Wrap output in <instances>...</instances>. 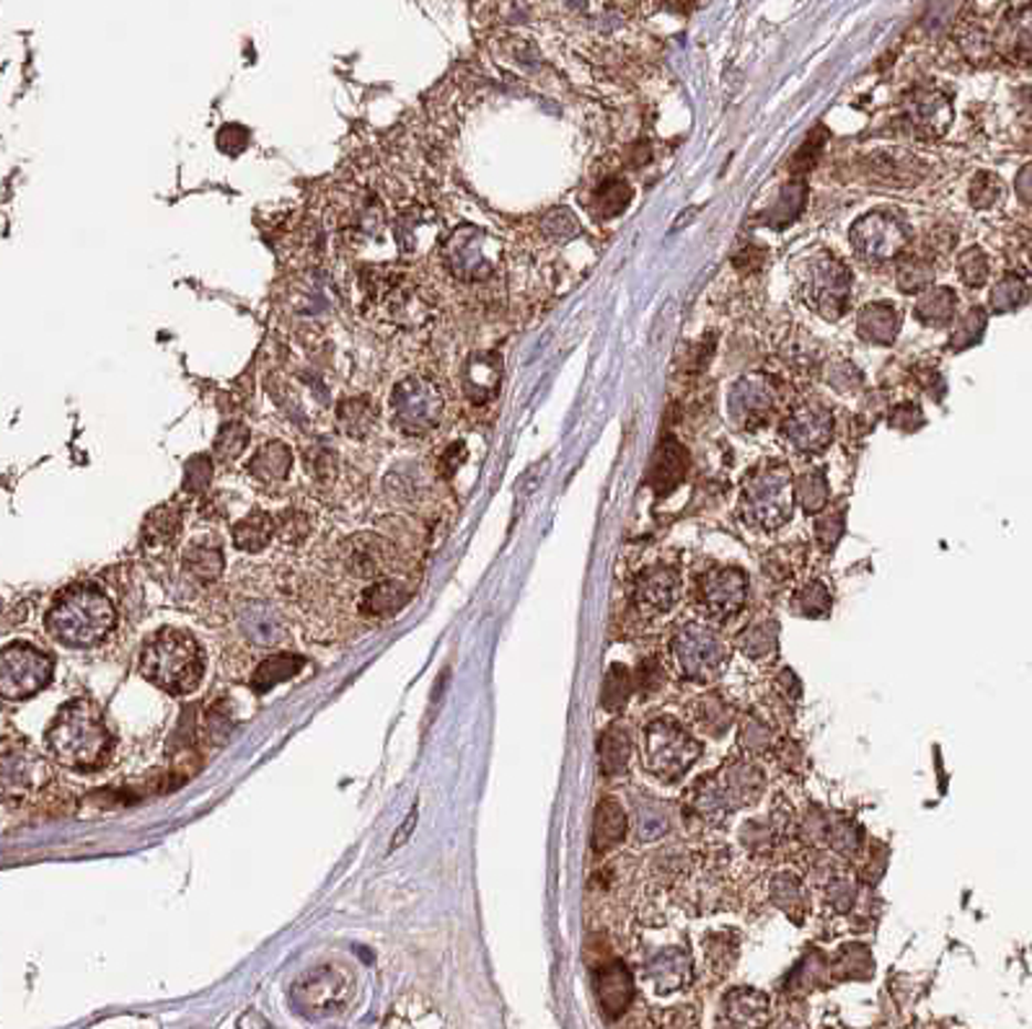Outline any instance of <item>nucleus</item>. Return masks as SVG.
Segmentation results:
<instances>
[{
	"instance_id": "f257e3e1",
	"label": "nucleus",
	"mask_w": 1032,
	"mask_h": 1029,
	"mask_svg": "<svg viewBox=\"0 0 1032 1029\" xmlns=\"http://www.w3.org/2000/svg\"><path fill=\"white\" fill-rule=\"evenodd\" d=\"M50 758L71 771H98L109 764L117 737L104 720V712L91 699H73L60 706L44 732Z\"/></svg>"
},
{
	"instance_id": "f03ea898",
	"label": "nucleus",
	"mask_w": 1032,
	"mask_h": 1029,
	"mask_svg": "<svg viewBox=\"0 0 1032 1029\" xmlns=\"http://www.w3.org/2000/svg\"><path fill=\"white\" fill-rule=\"evenodd\" d=\"M117 627L112 598L94 582L65 587L44 616V629L67 650H88L102 644Z\"/></svg>"
},
{
	"instance_id": "7ed1b4c3",
	"label": "nucleus",
	"mask_w": 1032,
	"mask_h": 1029,
	"mask_svg": "<svg viewBox=\"0 0 1032 1029\" xmlns=\"http://www.w3.org/2000/svg\"><path fill=\"white\" fill-rule=\"evenodd\" d=\"M138 673L171 696H187L200 685L204 675L202 647L187 629H158L143 644Z\"/></svg>"
},
{
	"instance_id": "20e7f679",
	"label": "nucleus",
	"mask_w": 1032,
	"mask_h": 1029,
	"mask_svg": "<svg viewBox=\"0 0 1032 1029\" xmlns=\"http://www.w3.org/2000/svg\"><path fill=\"white\" fill-rule=\"evenodd\" d=\"M794 486L784 463H764L746 479L740 497L743 521L754 528L773 531L792 517Z\"/></svg>"
},
{
	"instance_id": "39448f33",
	"label": "nucleus",
	"mask_w": 1032,
	"mask_h": 1029,
	"mask_svg": "<svg viewBox=\"0 0 1032 1029\" xmlns=\"http://www.w3.org/2000/svg\"><path fill=\"white\" fill-rule=\"evenodd\" d=\"M358 980L350 967L326 963L303 973L291 990L293 1004L308 1017H334L352 1001Z\"/></svg>"
},
{
	"instance_id": "423d86ee",
	"label": "nucleus",
	"mask_w": 1032,
	"mask_h": 1029,
	"mask_svg": "<svg viewBox=\"0 0 1032 1029\" xmlns=\"http://www.w3.org/2000/svg\"><path fill=\"white\" fill-rule=\"evenodd\" d=\"M50 784V766L24 737L0 741V802L21 805Z\"/></svg>"
},
{
	"instance_id": "0eeeda50",
	"label": "nucleus",
	"mask_w": 1032,
	"mask_h": 1029,
	"mask_svg": "<svg viewBox=\"0 0 1032 1029\" xmlns=\"http://www.w3.org/2000/svg\"><path fill=\"white\" fill-rule=\"evenodd\" d=\"M702 756V745L673 720H655L644 729L642 758L647 771L660 779L675 781Z\"/></svg>"
},
{
	"instance_id": "6e6552de",
	"label": "nucleus",
	"mask_w": 1032,
	"mask_h": 1029,
	"mask_svg": "<svg viewBox=\"0 0 1032 1029\" xmlns=\"http://www.w3.org/2000/svg\"><path fill=\"white\" fill-rule=\"evenodd\" d=\"M55 673V662L48 652L29 642H13L0 650V696L6 701H27L44 691Z\"/></svg>"
},
{
	"instance_id": "1a4fd4ad",
	"label": "nucleus",
	"mask_w": 1032,
	"mask_h": 1029,
	"mask_svg": "<svg viewBox=\"0 0 1032 1029\" xmlns=\"http://www.w3.org/2000/svg\"><path fill=\"white\" fill-rule=\"evenodd\" d=\"M699 787V810L704 815H725L756 802L761 797L764 776L750 764H733Z\"/></svg>"
},
{
	"instance_id": "9d476101",
	"label": "nucleus",
	"mask_w": 1032,
	"mask_h": 1029,
	"mask_svg": "<svg viewBox=\"0 0 1032 1029\" xmlns=\"http://www.w3.org/2000/svg\"><path fill=\"white\" fill-rule=\"evenodd\" d=\"M805 290L813 308L829 322H839L849 308L852 295V272L836 256L821 254L810 256L805 266Z\"/></svg>"
},
{
	"instance_id": "9b49d317",
	"label": "nucleus",
	"mask_w": 1032,
	"mask_h": 1029,
	"mask_svg": "<svg viewBox=\"0 0 1032 1029\" xmlns=\"http://www.w3.org/2000/svg\"><path fill=\"white\" fill-rule=\"evenodd\" d=\"M849 239H852L856 254L867 262H891L908 246L910 231L893 212L875 210L856 220L849 231Z\"/></svg>"
},
{
	"instance_id": "f8f14e48",
	"label": "nucleus",
	"mask_w": 1032,
	"mask_h": 1029,
	"mask_svg": "<svg viewBox=\"0 0 1032 1029\" xmlns=\"http://www.w3.org/2000/svg\"><path fill=\"white\" fill-rule=\"evenodd\" d=\"M675 660H678L681 673L692 681H709L715 678L727 662V647L723 637L715 629L688 623L686 629L675 637Z\"/></svg>"
},
{
	"instance_id": "ddd939ff",
	"label": "nucleus",
	"mask_w": 1032,
	"mask_h": 1029,
	"mask_svg": "<svg viewBox=\"0 0 1032 1029\" xmlns=\"http://www.w3.org/2000/svg\"><path fill=\"white\" fill-rule=\"evenodd\" d=\"M393 414H397L401 430L428 432L443 414V399H440L438 388L424 384V380H407L393 393Z\"/></svg>"
},
{
	"instance_id": "4468645a",
	"label": "nucleus",
	"mask_w": 1032,
	"mask_h": 1029,
	"mask_svg": "<svg viewBox=\"0 0 1032 1029\" xmlns=\"http://www.w3.org/2000/svg\"><path fill=\"white\" fill-rule=\"evenodd\" d=\"M781 438L800 453H821L833 438V417L821 403H800L781 422Z\"/></svg>"
},
{
	"instance_id": "2eb2a0df",
	"label": "nucleus",
	"mask_w": 1032,
	"mask_h": 1029,
	"mask_svg": "<svg viewBox=\"0 0 1032 1029\" xmlns=\"http://www.w3.org/2000/svg\"><path fill=\"white\" fill-rule=\"evenodd\" d=\"M777 403L773 386L761 372L740 378L730 391V417L743 430H756L764 422H769V414Z\"/></svg>"
},
{
	"instance_id": "dca6fc26",
	"label": "nucleus",
	"mask_w": 1032,
	"mask_h": 1029,
	"mask_svg": "<svg viewBox=\"0 0 1032 1029\" xmlns=\"http://www.w3.org/2000/svg\"><path fill=\"white\" fill-rule=\"evenodd\" d=\"M746 598H748V577L735 567L712 571V575L702 582V603L704 608H707V613L712 616V619H719V621L733 619V616L740 613V608L746 606Z\"/></svg>"
},
{
	"instance_id": "f3484780",
	"label": "nucleus",
	"mask_w": 1032,
	"mask_h": 1029,
	"mask_svg": "<svg viewBox=\"0 0 1032 1029\" xmlns=\"http://www.w3.org/2000/svg\"><path fill=\"white\" fill-rule=\"evenodd\" d=\"M678 571L671 567H652L636 582V606L644 616L667 613L678 598Z\"/></svg>"
},
{
	"instance_id": "a211bd4d",
	"label": "nucleus",
	"mask_w": 1032,
	"mask_h": 1029,
	"mask_svg": "<svg viewBox=\"0 0 1032 1029\" xmlns=\"http://www.w3.org/2000/svg\"><path fill=\"white\" fill-rule=\"evenodd\" d=\"M409 600V587L404 582L393 577H376L366 585V590L360 592V613L368 616L373 621H383L391 619L393 613L399 611Z\"/></svg>"
},
{
	"instance_id": "6ab92c4d",
	"label": "nucleus",
	"mask_w": 1032,
	"mask_h": 1029,
	"mask_svg": "<svg viewBox=\"0 0 1032 1029\" xmlns=\"http://www.w3.org/2000/svg\"><path fill=\"white\" fill-rule=\"evenodd\" d=\"M596 990H598V1001H601V1009L605 1011V1017H611V1019L621 1017L634 996L632 975H629L624 965L613 959V963L598 967Z\"/></svg>"
},
{
	"instance_id": "aec40b11",
	"label": "nucleus",
	"mask_w": 1032,
	"mask_h": 1029,
	"mask_svg": "<svg viewBox=\"0 0 1032 1029\" xmlns=\"http://www.w3.org/2000/svg\"><path fill=\"white\" fill-rule=\"evenodd\" d=\"M908 119L910 125L927 137H939L947 133L952 122V106L937 91H916L908 98Z\"/></svg>"
},
{
	"instance_id": "412c9836",
	"label": "nucleus",
	"mask_w": 1032,
	"mask_h": 1029,
	"mask_svg": "<svg viewBox=\"0 0 1032 1029\" xmlns=\"http://www.w3.org/2000/svg\"><path fill=\"white\" fill-rule=\"evenodd\" d=\"M688 469V455L683 451V445L675 438H665L663 443L657 445L655 459H652L650 466V484L657 494H667L673 492L675 486L683 482Z\"/></svg>"
},
{
	"instance_id": "4be33fe9",
	"label": "nucleus",
	"mask_w": 1032,
	"mask_h": 1029,
	"mask_svg": "<svg viewBox=\"0 0 1032 1029\" xmlns=\"http://www.w3.org/2000/svg\"><path fill=\"white\" fill-rule=\"evenodd\" d=\"M644 973H647L652 988L660 996H665L686 986L688 978H692V959L683 955L681 949H660L644 967Z\"/></svg>"
},
{
	"instance_id": "5701e85b",
	"label": "nucleus",
	"mask_w": 1032,
	"mask_h": 1029,
	"mask_svg": "<svg viewBox=\"0 0 1032 1029\" xmlns=\"http://www.w3.org/2000/svg\"><path fill=\"white\" fill-rule=\"evenodd\" d=\"M898 311H895L891 303H870V306L860 311V318H856V332H860V337L877 347L893 345L895 337H898Z\"/></svg>"
},
{
	"instance_id": "b1692460",
	"label": "nucleus",
	"mask_w": 1032,
	"mask_h": 1029,
	"mask_svg": "<svg viewBox=\"0 0 1032 1029\" xmlns=\"http://www.w3.org/2000/svg\"><path fill=\"white\" fill-rule=\"evenodd\" d=\"M223 548L218 544H210V540H194L185 548L181 554V567L197 582H218L220 575H223Z\"/></svg>"
},
{
	"instance_id": "393cba45",
	"label": "nucleus",
	"mask_w": 1032,
	"mask_h": 1029,
	"mask_svg": "<svg viewBox=\"0 0 1032 1029\" xmlns=\"http://www.w3.org/2000/svg\"><path fill=\"white\" fill-rule=\"evenodd\" d=\"M303 665H306V660H303L301 654H291V652L272 654V658L262 660L260 665L254 668L252 681L249 683H252V689L256 693H267L275 689V685L291 681V678L298 675Z\"/></svg>"
},
{
	"instance_id": "a878e982",
	"label": "nucleus",
	"mask_w": 1032,
	"mask_h": 1029,
	"mask_svg": "<svg viewBox=\"0 0 1032 1029\" xmlns=\"http://www.w3.org/2000/svg\"><path fill=\"white\" fill-rule=\"evenodd\" d=\"M293 469V453L285 443H267L262 451H256V455L249 463V474H252L256 482L262 484H277L285 482L287 474Z\"/></svg>"
},
{
	"instance_id": "bb28decb",
	"label": "nucleus",
	"mask_w": 1032,
	"mask_h": 1029,
	"mask_svg": "<svg viewBox=\"0 0 1032 1029\" xmlns=\"http://www.w3.org/2000/svg\"><path fill=\"white\" fill-rule=\"evenodd\" d=\"M626 836V815L617 799H603L596 810V851H611L624 841Z\"/></svg>"
},
{
	"instance_id": "cd10ccee",
	"label": "nucleus",
	"mask_w": 1032,
	"mask_h": 1029,
	"mask_svg": "<svg viewBox=\"0 0 1032 1029\" xmlns=\"http://www.w3.org/2000/svg\"><path fill=\"white\" fill-rule=\"evenodd\" d=\"M272 538H275V521L267 513H262V510H254V513L241 517L233 525V544L246 554H256L267 548Z\"/></svg>"
},
{
	"instance_id": "c85d7f7f",
	"label": "nucleus",
	"mask_w": 1032,
	"mask_h": 1029,
	"mask_svg": "<svg viewBox=\"0 0 1032 1029\" xmlns=\"http://www.w3.org/2000/svg\"><path fill=\"white\" fill-rule=\"evenodd\" d=\"M955 303H958V295H955L950 287L939 285V287L924 290L919 303H916V308H914L916 322H922L924 326L952 324Z\"/></svg>"
},
{
	"instance_id": "c756f323",
	"label": "nucleus",
	"mask_w": 1032,
	"mask_h": 1029,
	"mask_svg": "<svg viewBox=\"0 0 1032 1029\" xmlns=\"http://www.w3.org/2000/svg\"><path fill=\"white\" fill-rule=\"evenodd\" d=\"M181 528V507L177 505H164L154 510L146 517V525H143V540L150 548H164L173 544V538L179 536Z\"/></svg>"
},
{
	"instance_id": "7c9ffc66",
	"label": "nucleus",
	"mask_w": 1032,
	"mask_h": 1029,
	"mask_svg": "<svg viewBox=\"0 0 1032 1029\" xmlns=\"http://www.w3.org/2000/svg\"><path fill=\"white\" fill-rule=\"evenodd\" d=\"M598 756H601V768L605 776H619L626 771L629 756H632V741L621 727H611L603 732L601 743H598Z\"/></svg>"
},
{
	"instance_id": "2f4dec72",
	"label": "nucleus",
	"mask_w": 1032,
	"mask_h": 1029,
	"mask_svg": "<svg viewBox=\"0 0 1032 1029\" xmlns=\"http://www.w3.org/2000/svg\"><path fill=\"white\" fill-rule=\"evenodd\" d=\"M499 384V360L495 355H480L468 365L466 388L474 401H487L495 396Z\"/></svg>"
},
{
	"instance_id": "473e14b6",
	"label": "nucleus",
	"mask_w": 1032,
	"mask_h": 1029,
	"mask_svg": "<svg viewBox=\"0 0 1032 1029\" xmlns=\"http://www.w3.org/2000/svg\"><path fill=\"white\" fill-rule=\"evenodd\" d=\"M872 164H875L880 177L891 179V181H901V185H908L910 179H919L924 174V166L919 158L903 154V150H885V154L872 156Z\"/></svg>"
},
{
	"instance_id": "72a5a7b5",
	"label": "nucleus",
	"mask_w": 1032,
	"mask_h": 1029,
	"mask_svg": "<svg viewBox=\"0 0 1032 1029\" xmlns=\"http://www.w3.org/2000/svg\"><path fill=\"white\" fill-rule=\"evenodd\" d=\"M632 202V187L624 179L611 177L601 181V187L593 195V212L598 218H617Z\"/></svg>"
},
{
	"instance_id": "f704fd0d",
	"label": "nucleus",
	"mask_w": 1032,
	"mask_h": 1029,
	"mask_svg": "<svg viewBox=\"0 0 1032 1029\" xmlns=\"http://www.w3.org/2000/svg\"><path fill=\"white\" fill-rule=\"evenodd\" d=\"M1028 298H1030L1028 280L1020 277L1017 272L1001 277L989 293V303H991L993 314H1009V311H1017L1028 303Z\"/></svg>"
},
{
	"instance_id": "c9c22d12",
	"label": "nucleus",
	"mask_w": 1032,
	"mask_h": 1029,
	"mask_svg": "<svg viewBox=\"0 0 1032 1029\" xmlns=\"http://www.w3.org/2000/svg\"><path fill=\"white\" fill-rule=\"evenodd\" d=\"M727 1017L738 1021V1025H758L764 1021L766 1011H769V1001L758 994V990H733L725 1001Z\"/></svg>"
},
{
	"instance_id": "e433bc0d",
	"label": "nucleus",
	"mask_w": 1032,
	"mask_h": 1029,
	"mask_svg": "<svg viewBox=\"0 0 1032 1029\" xmlns=\"http://www.w3.org/2000/svg\"><path fill=\"white\" fill-rule=\"evenodd\" d=\"M779 627L773 621H758L740 634V650L750 660H766L777 652Z\"/></svg>"
},
{
	"instance_id": "4c0bfd02",
	"label": "nucleus",
	"mask_w": 1032,
	"mask_h": 1029,
	"mask_svg": "<svg viewBox=\"0 0 1032 1029\" xmlns=\"http://www.w3.org/2000/svg\"><path fill=\"white\" fill-rule=\"evenodd\" d=\"M895 280H898L901 293H922V290H927L931 282H935V266H931L927 259H903L898 264V272H895Z\"/></svg>"
},
{
	"instance_id": "58836bf2",
	"label": "nucleus",
	"mask_w": 1032,
	"mask_h": 1029,
	"mask_svg": "<svg viewBox=\"0 0 1032 1029\" xmlns=\"http://www.w3.org/2000/svg\"><path fill=\"white\" fill-rule=\"evenodd\" d=\"M794 494L800 497L805 513H821L829 502V482H825V474L821 469L805 471L800 479H797Z\"/></svg>"
},
{
	"instance_id": "ea45409f",
	"label": "nucleus",
	"mask_w": 1032,
	"mask_h": 1029,
	"mask_svg": "<svg viewBox=\"0 0 1032 1029\" xmlns=\"http://www.w3.org/2000/svg\"><path fill=\"white\" fill-rule=\"evenodd\" d=\"M376 411L368 399H347L339 407V424L350 438H362L373 427Z\"/></svg>"
},
{
	"instance_id": "a19ab883",
	"label": "nucleus",
	"mask_w": 1032,
	"mask_h": 1029,
	"mask_svg": "<svg viewBox=\"0 0 1032 1029\" xmlns=\"http://www.w3.org/2000/svg\"><path fill=\"white\" fill-rule=\"evenodd\" d=\"M696 716H699V724L709 735H723L730 727L735 720V708L727 704V701L717 699V696H707L702 701H696Z\"/></svg>"
},
{
	"instance_id": "79ce46f5",
	"label": "nucleus",
	"mask_w": 1032,
	"mask_h": 1029,
	"mask_svg": "<svg viewBox=\"0 0 1032 1029\" xmlns=\"http://www.w3.org/2000/svg\"><path fill=\"white\" fill-rule=\"evenodd\" d=\"M986 322H989V316H986L983 308H978V306L968 308L958 322V326H955V332L950 337V349H955V353H962V349L976 347L978 342L983 339Z\"/></svg>"
},
{
	"instance_id": "37998d69",
	"label": "nucleus",
	"mask_w": 1032,
	"mask_h": 1029,
	"mask_svg": "<svg viewBox=\"0 0 1032 1029\" xmlns=\"http://www.w3.org/2000/svg\"><path fill=\"white\" fill-rule=\"evenodd\" d=\"M272 521H275V536L287 546L303 544V540L310 536V528H314V525H310V517L303 513V510H295V507L285 510V513L272 517Z\"/></svg>"
},
{
	"instance_id": "c03bdc74",
	"label": "nucleus",
	"mask_w": 1032,
	"mask_h": 1029,
	"mask_svg": "<svg viewBox=\"0 0 1032 1029\" xmlns=\"http://www.w3.org/2000/svg\"><path fill=\"white\" fill-rule=\"evenodd\" d=\"M989 272H991L989 256H986L981 249L973 246V249L962 251L958 259V274L968 287H983L986 280H989Z\"/></svg>"
},
{
	"instance_id": "a18cd8bd",
	"label": "nucleus",
	"mask_w": 1032,
	"mask_h": 1029,
	"mask_svg": "<svg viewBox=\"0 0 1032 1029\" xmlns=\"http://www.w3.org/2000/svg\"><path fill=\"white\" fill-rule=\"evenodd\" d=\"M246 445H249V430H246V424H239V422L225 424L215 438V453L223 461L239 459Z\"/></svg>"
},
{
	"instance_id": "49530a36",
	"label": "nucleus",
	"mask_w": 1032,
	"mask_h": 1029,
	"mask_svg": "<svg viewBox=\"0 0 1032 1029\" xmlns=\"http://www.w3.org/2000/svg\"><path fill=\"white\" fill-rule=\"evenodd\" d=\"M629 693H632V678H629V673L624 668L613 665L609 670V675H605V683H603V706L605 708L624 706Z\"/></svg>"
},
{
	"instance_id": "de8ad7c7",
	"label": "nucleus",
	"mask_w": 1032,
	"mask_h": 1029,
	"mask_svg": "<svg viewBox=\"0 0 1032 1029\" xmlns=\"http://www.w3.org/2000/svg\"><path fill=\"white\" fill-rule=\"evenodd\" d=\"M306 463H308V474L314 476L316 484L329 486L334 479H337V455H334L331 451H326V448H314V451L306 455Z\"/></svg>"
},
{
	"instance_id": "09e8293b",
	"label": "nucleus",
	"mask_w": 1032,
	"mask_h": 1029,
	"mask_svg": "<svg viewBox=\"0 0 1032 1029\" xmlns=\"http://www.w3.org/2000/svg\"><path fill=\"white\" fill-rule=\"evenodd\" d=\"M797 606H800L802 616H810V619H818V616H825L831 608V596L829 590L821 582H810L805 590L797 596Z\"/></svg>"
},
{
	"instance_id": "8fccbe9b",
	"label": "nucleus",
	"mask_w": 1032,
	"mask_h": 1029,
	"mask_svg": "<svg viewBox=\"0 0 1032 1029\" xmlns=\"http://www.w3.org/2000/svg\"><path fill=\"white\" fill-rule=\"evenodd\" d=\"M1001 192H1004V189H1001L999 177H993V174H978L973 185H970V202H973L976 208H991V204L1001 200Z\"/></svg>"
},
{
	"instance_id": "3c124183",
	"label": "nucleus",
	"mask_w": 1032,
	"mask_h": 1029,
	"mask_svg": "<svg viewBox=\"0 0 1032 1029\" xmlns=\"http://www.w3.org/2000/svg\"><path fill=\"white\" fill-rule=\"evenodd\" d=\"M821 150H823V129L818 127L815 133L808 137L805 145H802V148L794 154L792 166H789V171H792V174H800V177H802V174H808V171L815 166L818 156H821Z\"/></svg>"
},
{
	"instance_id": "603ef678",
	"label": "nucleus",
	"mask_w": 1032,
	"mask_h": 1029,
	"mask_svg": "<svg viewBox=\"0 0 1032 1029\" xmlns=\"http://www.w3.org/2000/svg\"><path fill=\"white\" fill-rule=\"evenodd\" d=\"M233 729V714L228 704L223 701H215V706L208 712V720H204V732L212 743H223L228 737V732Z\"/></svg>"
},
{
	"instance_id": "864d4df0",
	"label": "nucleus",
	"mask_w": 1032,
	"mask_h": 1029,
	"mask_svg": "<svg viewBox=\"0 0 1032 1029\" xmlns=\"http://www.w3.org/2000/svg\"><path fill=\"white\" fill-rule=\"evenodd\" d=\"M544 231L554 241H565V239H572V235H578L580 228H578V220H575V216L569 210H554L544 218Z\"/></svg>"
},
{
	"instance_id": "5fc2aeb1",
	"label": "nucleus",
	"mask_w": 1032,
	"mask_h": 1029,
	"mask_svg": "<svg viewBox=\"0 0 1032 1029\" xmlns=\"http://www.w3.org/2000/svg\"><path fill=\"white\" fill-rule=\"evenodd\" d=\"M210 479H212L210 459H204V455H197V459L189 461L187 469H185V492H192V494L204 492V490H208Z\"/></svg>"
},
{
	"instance_id": "6e6d98bb",
	"label": "nucleus",
	"mask_w": 1032,
	"mask_h": 1029,
	"mask_svg": "<svg viewBox=\"0 0 1032 1029\" xmlns=\"http://www.w3.org/2000/svg\"><path fill=\"white\" fill-rule=\"evenodd\" d=\"M667 830V815L660 805L640 807V838L642 841H652V838L663 836Z\"/></svg>"
},
{
	"instance_id": "4d7b16f0",
	"label": "nucleus",
	"mask_w": 1032,
	"mask_h": 1029,
	"mask_svg": "<svg viewBox=\"0 0 1032 1029\" xmlns=\"http://www.w3.org/2000/svg\"><path fill=\"white\" fill-rule=\"evenodd\" d=\"M829 380L839 393H854L862 388V372L856 370L852 363L833 365V368L829 370Z\"/></svg>"
},
{
	"instance_id": "13d9d810",
	"label": "nucleus",
	"mask_w": 1032,
	"mask_h": 1029,
	"mask_svg": "<svg viewBox=\"0 0 1032 1029\" xmlns=\"http://www.w3.org/2000/svg\"><path fill=\"white\" fill-rule=\"evenodd\" d=\"M887 422H891L895 430L914 432L924 424V411L916 407V403H898V407L891 411V417H887Z\"/></svg>"
},
{
	"instance_id": "bf43d9fd",
	"label": "nucleus",
	"mask_w": 1032,
	"mask_h": 1029,
	"mask_svg": "<svg viewBox=\"0 0 1032 1029\" xmlns=\"http://www.w3.org/2000/svg\"><path fill=\"white\" fill-rule=\"evenodd\" d=\"M802 200H805V187H802L800 181H794V185H789L784 189V195H781V200L777 202V208H773L771 216L777 218L779 223H789V220L797 216V210H789V204H794V208L802 210Z\"/></svg>"
},
{
	"instance_id": "052dcab7",
	"label": "nucleus",
	"mask_w": 1032,
	"mask_h": 1029,
	"mask_svg": "<svg viewBox=\"0 0 1032 1029\" xmlns=\"http://www.w3.org/2000/svg\"><path fill=\"white\" fill-rule=\"evenodd\" d=\"M818 531V540H821L823 548H833L839 544L841 533H844V515H823L815 525Z\"/></svg>"
},
{
	"instance_id": "680f3d73",
	"label": "nucleus",
	"mask_w": 1032,
	"mask_h": 1029,
	"mask_svg": "<svg viewBox=\"0 0 1032 1029\" xmlns=\"http://www.w3.org/2000/svg\"><path fill=\"white\" fill-rule=\"evenodd\" d=\"M914 376H916V380H919L922 388H924V391H927V393H935L937 399L945 393V378L939 376V370L935 368V363H931V365H924V368H916Z\"/></svg>"
},
{
	"instance_id": "e2e57ef3",
	"label": "nucleus",
	"mask_w": 1032,
	"mask_h": 1029,
	"mask_svg": "<svg viewBox=\"0 0 1032 1029\" xmlns=\"http://www.w3.org/2000/svg\"><path fill=\"white\" fill-rule=\"evenodd\" d=\"M743 743H746L750 750L764 748V745L769 743V727H766L764 722H756V720L748 722L746 729H743Z\"/></svg>"
},
{
	"instance_id": "0e129e2a",
	"label": "nucleus",
	"mask_w": 1032,
	"mask_h": 1029,
	"mask_svg": "<svg viewBox=\"0 0 1032 1029\" xmlns=\"http://www.w3.org/2000/svg\"><path fill=\"white\" fill-rule=\"evenodd\" d=\"M663 681H665V673L660 670L657 662H642V665H640V689L652 693V691H657L660 685H663Z\"/></svg>"
},
{
	"instance_id": "69168bd1",
	"label": "nucleus",
	"mask_w": 1032,
	"mask_h": 1029,
	"mask_svg": "<svg viewBox=\"0 0 1032 1029\" xmlns=\"http://www.w3.org/2000/svg\"><path fill=\"white\" fill-rule=\"evenodd\" d=\"M702 0H663V6L673 13H692Z\"/></svg>"
},
{
	"instance_id": "338daca9",
	"label": "nucleus",
	"mask_w": 1032,
	"mask_h": 1029,
	"mask_svg": "<svg viewBox=\"0 0 1032 1029\" xmlns=\"http://www.w3.org/2000/svg\"><path fill=\"white\" fill-rule=\"evenodd\" d=\"M414 822H417V810H412V815H409V820L404 822V826H401V830H399V836H397V838H393V843H391V849H399V846H401V843H404V838H407L409 833H412V828H414Z\"/></svg>"
},
{
	"instance_id": "774afa93",
	"label": "nucleus",
	"mask_w": 1032,
	"mask_h": 1029,
	"mask_svg": "<svg viewBox=\"0 0 1032 1029\" xmlns=\"http://www.w3.org/2000/svg\"><path fill=\"white\" fill-rule=\"evenodd\" d=\"M1028 177H1030V169H1028V166H1024V169H1022V177H1020V179H1022V181H1020V187H1022V202H1028V200H1030V192H1028L1030 179H1028Z\"/></svg>"
}]
</instances>
